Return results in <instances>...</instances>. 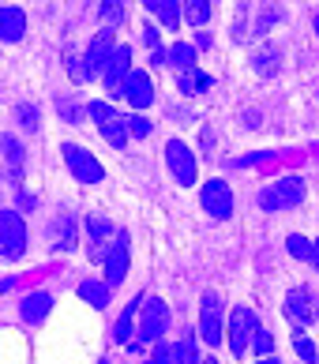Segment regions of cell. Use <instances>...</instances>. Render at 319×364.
<instances>
[{
	"instance_id": "obj_17",
	"label": "cell",
	"mask_w": 319,
	"mask_h": 364,
	"mask_svg": "<svg viewBox=\"0 0 319 364\" xmlns=\"http://www.w3.org/2000/svg\"><path fill=\"white\" fill-rule=\"evenodd\" d=\"M23 31H26L23 8H16V4H4V8H0V38H4V42H19Z\"/></svg>"
},
{
	"instance_id": "obj_40",
	"label": "cell",
	"mask_w": 319,
	"mask_h": 364,
	"mask_svg": "<svg viewBox=\"0 0 319 364\" xmlns=\"http://www.w3.org/2000/svg\"><path fill=\"white\" fill-rule=\"evenodd\" d=\"M256 364H278V360H274V357H259Z\"/></svg>"
},
{
	"instance_id": "obj_30",
	"label": "cell",
	"mask_w": 319,
	"mask_h": 364,
	"mask_svg": "<svg viewBox=\"0 0 319 364\" xmlns=\"http://www.w3.org/2000/svg\"><path fill=\"white\" fill-rule=\"evenodd\" d=\"M252 349H256L259 357H274V353H271V349H274V334L259 327V331H256V342H252Z\"/></svg>"
},
{
	"instance_id": "obj_42",
	"label": "cell",
	"mask_w": 319,
	"mask_h": 364,
	"mask_svg": "<svg viewBox=\"0 0 319 364\" xmlns=\"http://www.w3.org/2000/svg\"><path fill=\"white\" fill-rule=\"evenodd\" d=\"M315 267H319V240H315Z\"/></svg>"
},
{
	"instance_id": "obj_29",
	"label": "cell",
	"mask_w": 319,
	"mask_h": 364,
	"mask_svg": "<svg viewBox=\"0 0 319 364\" xmlns=\"http://www.w3.org/2000/svg\"><path fill=\"white\" fill-rule=\"evenodd\" d=\"M252 64H256L259 75H278V49H259Z\"/></svg>"
},
{
	"instance_id": "obj_20",
	"label": "cell",
	"mask_w": 319,
	"mask_h": 364,
	"mask_svg": "<svg viewBox=\"0 0 319 364\" xmlns=\"http://www.w3.org/2000/svg\"><path fill=\"white\" fill-rule=\"evenodd\" d=\"M143 308V296H136L131 304H124V312H121V319L113 323V342H128L131 338V319H136V312Z\"/></svg>"
},
{
	"instance_id": "obj_8",
	"label": "cell",
	"mask_w": 319,
	"mask_h": 364,
	"mask_svg": "<svg viewBox=\"0 0 319 364\" xmlns=\"http://www.w3.org/2000/svg\"><path fill=\"white\" fill-rule=\"evenodd\" d=\"M199 338L207 346H218L225 338V323H222V301L215 293H203V308H199Z\"/></svg>"
},
{
	"instance_id": "obj_25",
	"label": "cell",
	"mask_w": 319,
	"mask_h": 364,
	"mask_svg": "<svg viewBox=\"0 0 319 364\" xmlns=\"http://www.w3.org/2000/svg\"><path fill=\"white\" fill-rule=\"evenodd\" d=\"M154 11H158V19H162V23L169 26V31H177V26H180V16H184L180 0H158Z\"/></svg>"
},
{
	"instance_id": "obj_5",
	"label": "cell",
	"mask_w": 319,
	"mask_h": 364,
	"mask_svg": "<svg viewBox=\"0 0 319 364\" xmlns=\"http://www.w3.org/2000/svg\"><path fill=\"white\" fill-rule=\"evenodd\" d=\"M166 327H169V308H166V301H158V296H151V301H143V308H139V342H162V334H166Z\"/></svg>"
},
{
	"instance_id": "obj_37",
	"label": "cell",
	"mask_w": 319,
	"mask_h": 364,
	"mask_svg": "<svg viewBox=\"0 0 319 364\" xmlns=\"http://www.w3.org/2000/svg\"><path fill=\"white\" fill-rule=\"evenodd\" d=\"M57 109L64 113V120H68V124H79V109H75L72 102H57Z\"/></svg>"
},
{
	"instance_id": "obj_26",
	"label": "cell",
	"mask_w": 319,
	"mask_h": 364,
	"mask_svg": "<svg viewBox=\"0 0 319 364\" xmlns=\"http://www.w3.org/2000/svg\"><path fill=\"white\" fill-rule=\"evenodd\" d=\"M293 349H297V357L304 360V364H319V349H315V342L304 334V327H297V334H293Z\"/></svg>"
},
{
	"instance_id": "obj_3",
	"label": "cell",
	"mask_w": 319,
	"mask_h": 364,
	"mask_svg": "<svg viewBox=\"0 0 319 364\" xmlns=\"http://www.w3.org/2000/svg\"><path fill=\"white\" fill-rule=\"evenodd\" d=\"M301 199H304V181L301 177H282L278 184L259 192V207L263 210H289V207H301Z\"/></svg>"
},
{
	"instance_id": "obj_12",
	"label": "cell",
	"mask_w": 319,
	"mask_h": 364,
	"mask_svg": "<svg viewBox=\"0 0 319 364\" xmlns=\"http://www.w3.org/2000/svg\"><path fill=\"white\" fill-rule=\"evenodd\" d=\"M113 237V222H105L102 214H90L87 218V240H90V259L94 263H105L109 259V248H105V240Z\"/></svg>"
},
{
	"instance_id": "obj_1",
	"label": "cell",
	"mask_w": 319,
	"mask_h": 364,
	"mask_svg": "<svg viewBox=\"0 0 319 364\" xmlns=\"http://www.w3.org/2000/svg\"><path fill=\"white\" fill-rule=\"evenodd\" d=\"M90 117L98 120V132L102 139L113 146V151H124L128 139H131V128H128V117H117V109L109 102H90Z\"/></svg>"
},
{
	"instance_id": "obj_21",
	"label": "cell",
	"mask_w": 319,
	"mask_h": 364,
	"mask_svg": "<svg viewBox=\"0 0 319 364\" xmlns=\"http://www.w3.org/2000/svg\"><path fill=\"white\" fill-rule=\"evenodd\" d=\"M177 87H180V94H203V90H210V75L199 72V68L180 72L177 75Z\"/></svg>"
},
{
	"instance_id": "obj_2",
	"label": "cell",
	"mask_w": 319,
	"mask_h": 364,
	"mask_svg": "<svg viewBox=\"0 0 319 364\" xmlns=\"http://www.w3.org/2000/svg\"><path fill=\"white\" fill-rule=\"evenodd\" d=\"M256 331H259L256 312H252V308H244V304H237L233 316H229V327H225V342H229L233 357H244V353H248V346L256 342Z\"/></svg>"
},
{
	"instance_id": "obj_24",
	"label": "cell",
	"mask_w": 319,
	"mask_h": 364,
	"mask_svg": "<svg viewBox=\"0 0 319 364\" xmlns=\"http://www.w3.org/2000/svg\"><path fill=\"white\" fill-rule=\"evenodd\" d=\"M286 248H289V255H293V259H301V263H315V245L308 237H301V233H293L286 240Z\"/></svg>"
},
{
	"instance_id": "obj_41",
	"label": "cell",
	"mask_w": 319,
	"mask_h": 364,
	"mask_svg": "<svg viewBox=\"0 0 319 364\" xmlns=\"http://www.w3.org/2000/svg\"><path fill=\"white\" fill-rule=\"evenodd\" d=\"M199 364H218V360H215V357H203V360H199Z\"/></svg>"
},
{
	"instance_id": "obj_18",
	"label": "cell",
	"mask_w": 319,
	"mask_h": 364,
	"mask_svg": "<svg viewBox=\"0 0 319 364\" xmlns=\"http://www.w3.org/2000/svg\"><path fill=\"white\" fill-rule=\"evenodd\" d=\"M4 158H8V181L11 188L23 184V143L16 136H4Z\"/></svg>"
},
{
	"instance_id": "obj_35",
	"label": "cell",
	"mask_w": 319,
	"mask_h": 364,
	"mask_svg": "<svg viewBox=\"0 0 319 364\" xmlns=\"http://www.w3.org/2000/svg\"><path fill=\"white\" fill-rule=\"evenodd\" d=\"M60 248H64V252L75 248V229H72V218H64V225H60Z\"/></svg>"
},
{
	"instance_id": "obj_46",
	"label": "cell",
	"mask_w": 319,
	"mask_h": 364,
	"mask_svg": "<svg viewBox=\"0 0 319 364\" xmlns=\"http://www.w3.org/2000/svg\"><path fill=\"white\" fill-rule=\"evenodd\" d=\"M4 4H8V0H4Z\"/></svg>"
},
{
	"instance_id": "obj_27",
	"label": "cell",
	"mask_w": 319,
	"mask_h": 364,
	"mask_svg": "<svg viewBox=\"0 0 319 364\" xmlns=\"http://www.w3.org/2000/svg\"><path fill=\"white\" fill-rule=\"evenodd\" d=\"M98 16H102V23L113 31V26H121V23H124V4H121V0H102Z\"/></svg>"
},
{
	"instance_id": "obj_39",
	"label": "cell",
	"mask_w": 319,
	"mask_h": 364,
	"mask_svg": "<svg viewBox=\"0 0 319 364\" xmlns=\"http://www.w3.org/2000/svg\"><path fill=\"white\" fill-rule=\"evenodd\" d=\"M195 49H210V34H195Z\"/></svg>"
},
{
	"instance_id": "obj_19",
	"label": "cell",
	"mask_w": 319,
	"mask_h": 364,
	"mask_svg": "<svg viewBox=\"0 0 319 364\" xmlns=\"http://www.w3.org/2000/svg\"><path fill=\"white\" fill-rule=\"evenodd\" d=\"M109 282H98V278H87L83 282V286H79V296H83V301L90 304V308H98V312H102V308L105 304H109Z\"/></svg>"
},
{
	"instance_id": "obj_23",
	"label": "cell",
	"mask_w": 319,
	"mask_h": 364,
	"mask_svg": "<svg viewBox=\"0 0 319 364\" xmlns=\"http://www.w3.org/2000/svg\"><path fill=\"white\" fill-rule=\"evenodd\" d=\"M169 64L177 72H192L195 68V46H188V42H177L169 49Z\"/></svg>"
},
{
	"instance_id": "obj_13",
	"label": "cell",
	"mask_w": 319,
	"mask_h": 364,
	"mask_svg": "<svg viewBox=\"0 0 319 364\" xmlns=\"http://www.w3.org/2000/svg\"><path fill=\"white\" fill-rule=\"evenodd\" d=\"M124 98H128V105L131 109H147V105L154 102V83H151V72H143V68H136L128 75V83H124Z\"/></svg>"
},
{
	"instance_id": "obj_4",
	"label": "cell",
	"mask_w": 319,
	"mask_h": 364,
	"mask_svg": "<svg viewBox=\"0 0 319 364\" xmlns=\"http://www.w3.org/2000/svg\"><path fill=\"white\" fill-rule=\"evenodd\" d=\"M60 154H64V161H68V169H72V177H75V181H83V184H98V181H105L102 161L90 154V151H83L79 143H60Z\"/></svg>"
},
{
	"instance_id": "obj_33",
	"label": "cell",
	"mask_w": 319,
	"mask_h": 364,
	"mask_svg": "<svg viewBox=\"0 0 319 364\" xmlns=\"http://www.w3.org/2000/svg\"><path fill=\"white\" fill-rule=\"evenodd\" d=\"M16 117L23 120V128H26V132H38V109H34V105H19Z\"/></svg>"
},
{
	"instance_id": "obj_38",
	"label": "cell",
	"mask_w": 319,
	"mask_h": 364,
	"mask_svg": "<svg viewBox=\"0 0 319 364\" xmlns=\"http://www.w3.org/2000/svg\"><path fill=\"white\" fill-rule=\"evenodd\" d=\"M151 64H154V68H162V64H169V49H154V53H151Z\"/></svg>"
},
{
	"instance_id": "obj_6",
	"label": "cell",
	"mask_w": 319,
	"mask_h": 364,
	"mask_svg": "<svg viewBox=\"0 0 319 364\" xmlns=\"http://www.w3.org/2000/svg\"><path fill=\"white\" fill-rule=\"evenodd\" d=\"M26 248V225L19 210H0V252L4 259H19Z\"/></svg>"
},
{
	"instance_id": "obj_15",
	"label": "cell",
	"mask_w": 319,
	"mask_h": 364,
	"mask_svg": "<svg viewBox=\"0 0 319 364\" xmlns=\"http://www.w3.org/2000/svg\"><path fill=\"white\" fill-rule=\"evenodd\" d=\"M128 278V233H121L109 245V259H105V282L109 286H121Z\"/></svg>"
},
{
	"instance_id": "obj_10",
	"label": "cell",
	"mask_w": 319,
	"mask_h": 364,
	"mask_svg": "<svg viewBox=\"0 0 319 364\" xmlns=\"http://www.w3.org/2000/svg\"><path fill=\"white\" fill-rule=\"evenodd\" d=\"M286 316L297 323V327H312V323L319 319V304H315V296L308 289H289L286 293Z\"/></svg>"
},
{
	"instance_id": "obj_45",
	"label": "cell",
	"mask_w": 319,
	"mask_h": 364,
	"mask_svg": "<svg viewBox=\"0 0 319 364\" xmlns=\"http://www.w3.org/2000/svg\"><path fill=\"white\" fill-rule=\"evenodd\" d=\"M143 364H158V360H143Z\"/></svg>"
},
{
	"instance_id": "obj_22",
	"label": "cell",
	"mask_w": 319,
	"mask_h": 364,
	"mask_svg": "<svg viewBox=\"0 0 319 364\" xmlns=\"http://www.w3.org/2000/svg\"><path fill=\"white\" fill-rule=\"evenodd\" d=\"M210 16H215V0H184V19L192 26H203Z\"/></svg>"
},
{
	"instance_id": "obj_14",
	"label": "cell",
	"mask_w": 319,
	"mask_h": 364,
	"mask_svg": "<svg viewBox=\"0 0 319 364\" xmlns=\"http://www.w3.org/2000/svg\"><path fill=\"white\" fill-rule=\"evenodd\" d=\"M131 72H136V68H131V49L121 46V49H117V57L109 60V68H105V75H102L105 90H109V94L124 90V83H128V75H131Z\"/></svg>"
},
{
	"instance_id": "obj_7",
	"label": "cell",
	"mask_w": 319,
	"mask_h": 364,
	"mask_svg": "<svg viewBox=\"0 0 319 364\" xmlns=\"http://www.w3.org/2000/svg\"><path fill=\"white\" fill-rule=\"evenodd\" d=\"M117 38H113V31L109 26H102V31L94 34V42H90V49H87V72H90V79H98V75H105V68H109V60L117 57Z\"/></svg>"
},
{
	"instance_id": "obj_16",
	"label": "cell",
	"mask_w": 319,
	"mask_h": 364,
	"mask_svg": "<svg viewBox=\"0 0 319 364\" xmlns=\"http://www.w3.org/2000/svg\"><path fill=\"white\" fill-rule=\"evenodd\" d=\"M49 308H53V296L45 289H34V293H26L23 301H19V316L26 323H42L49 316Z\"/></svg>"
},
{
	"instance_id": "obj_36",
	"label": "cell",
	"mask_w": 319,
	"mask_h": 364,
	"mask_svg": "<svg viewBox=\"0 0 319 364\" xmlns=\"http://www.w3.org/2000/svg\"><path fill=\"white\" fill-rule=\"evenodd\" d=\"M143 42H147V49H162V34L147 23V26H143Z\"/></svg>"
},
{
	"instance_id": "obj_34",
	"label": "cell",
	"mask_w": 319,
	"mask_h": 364,
	"mask_svg": "<svg viewBox=\"0 0 319 364\" xmlns=\"http://www.w3.org/2000/svg\"><path fill=\"white\" fill-rule=\"evenodd\" d=\"M154 360H158V364H180V357H177V346H158Z\"/></svg>"
},
{
	"instance_id": "obj_32",
	"label": "cell",
	"mask_w": 319,
	"mask_h": 364,
	"mask_svg": "<svg viewBox=\"0 0 319 364\" xmlns=\"http://www.w3.org/2000/svg\"><path fill=\"white\" fill-rule=\"evenodd\" d=\"M128 128H131V136H136V139H147L154 124H151L147 117H128Z\"/></svg>"
},
{
	"instance_id": "obj_43",
	"label": "cell",
	"mask_w": 319,
	"mask_h": 364,
	"mask_svg": "<svg viewBox=\"0 0 319 364\" xmlns=\"http://www.w3.org/2000/svg\"><path fill=\"white\" fill-rule=\"evenodd\" d=\"M143 4H147V8H154V4H158V0H143Z\"/></svg>"
},
{
	"instance_id": "obj_9",
	"label": "cell",
	"mask_w": 319,
	"mask_h": 364,
	"mask_svg": "<svg viewBox=\"0 0 319 364\" xmlns=\"http://www.w3.org/2000/svg\"><path fill=\"white\" fill-rule=\"evenodd\" d=\"M199 203H203V210L210 214V218L225 222L233 214V192H229V184H225V181H207L203 192H199Z\"/></svg>"
},
{
	"instance_id": "obj_11",
	"label": "cell",
	"mask_w": 319,
	"mask_h": 364,
	"mask_svg": "<svg viewBox=\"0 0 319 364\" xmlns=\"http://www.w3.org/2000/svg\"><path fill=\"white\" fill-rule=\"evenodd\" d=\"M166 161H169V173L180 184H195V154L180 139H169L166 143Z\"/></svg>"
},
{
	"instance_id": "obj_28",
	"label": "cell",
	"mask_w": 319,
	"mask_h": 364,
	"mask_svg": "<svg viewBox=\"0 0 319 364\" xmlns=\"http://www.w3.org/2000/svg\"><path fill=\"white\" fill-rule=\"evenodd\" d=\"M177 357H180V364H199V360H203V357H199V346H195V334H180Z\"/></svg>"
},
{
	"instance_id": "obj_44",
	"label": "cell",
	"mask_w": 319,
	"mask_h": 364,
	"mask_svg": "<svg viewBox=\"0 0 319 364\" xmlns=\"http://www.w3.org/2000/svg\"><path fill=\"white\" fill-rule=\"evenodd\" d=\"M315 34H319V16H315Z\"/></svg>"
},
{
	"instance_id": "obj_31",
	"label": "cell",
	"mask_w": 319,
	"mask_h": 364,
	"mask_svg": "<svg viewBox=\"0 0 319 364\" xmlns=\"http://www.w3.org/2000/svg\"><path fill=\"white\" fill-rule=\"evenodd\" d=\"M68 75H72V83H87V79H90L87 60H79L75 53H68Z\"/></svg>"
}]
</instances>
